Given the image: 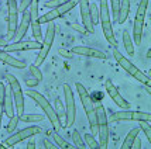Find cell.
Returning <instances> with one entry per match:
<instances>
[{"label":"cell","instance_id":"obj_7","mask_svg":"<svg viewBox=\"0 0 151 149\" xmlns=\"http://www.w3.org/2000/svg\"><path fill=\"white\" fill-rule=\"evenodd\" d=\"M4 76L7 79V83H9V87L12 90V94H13V100L14 104H16V113L19 115H21L24 113V94H23L19 79L12 73H6Z\"/></svg>","mask_w":151,"mask_h":149},{"label":"cell","instance_id":"obj_20","mask_svg":"<svg viewBox=\"0 0 151 149\" xmlns=\"http://www.w3.org/2000/svg\"><path fill=\"white\" fill-rule=\"evenodd\" d=\"M130 13V0H120V7H119V14H117V23L123 24Z\"/></svg>","mask_w":151,"mask_h":149},{"label":"cell","instance_id":"obj_16","mask_svg":"<svg viewBox=\"0 0 151 149\" xmlns=\"http://www.w3.org/2000/svg\"><path fill=\"white\" fill-rule=\"evenodd\" d=\"M81 6V17H82V26L86 28L89 34L95 33V26L91 19V11H89V0H79Z\"/></svg>","mask_w":151,"mask_h":149},{"label":"cell","instance_id":"obj_32","mask_svg":"<svg viewBox=\"0 0 151 149\" xmlns=\"http://www.w3.org/2000/svg\"><path fill=\"white\" fill-rule=\"evenodd\" d=\"M89 11H91V19H92L93 26L99 23V7L96 4H89Z\"/></svg>","mask_w":151,"mask_h":149},{"label":"cell","instance_id":"obj_27","mask_svg":"<svg viewBox=\"0 0 151 149\" xmlns=\"http://www.w3.org/2000/svg\"><path fill=\"white\" fill-rule=\"evenodd\" d=\"M83 141H85L86 143V148H92V149H99L100 148V145H99V142L95 139V136L92 135V134H83Z\"/></svg>","mask_w":151,"mask_h":149},{"label":"cell","instance_id":"obj_3","mask_svg":"<svg viewBox=\"0 0 151 149\" xmlns=\"http://www.w3.org/2000/svg\"><path fill=\"white\" fill-rule=\"evenodd\" d=\"M100 1V7H99V21L103 28V35H105L106 41L112 46H117V39L113 34L112 23H110V11H109V4L107 0H99Z\"/></svg>","mask_w":151,"mask_h":149},{"label":"cell","instance_id":"obj_1","mask_svg":"<svg viewBox=\"0 0 151 149\" xmlns=\"http://www.w3.org/2000/svg\"><path fill=\"white\" fill-rule=\"evenodd\" d=\"M76 90L79 93V97H81V101H82V106H83V110H85L86 117H88L92 135H98V120H96L95 104L92 101V97H91V94L88 93V90L83 87L82 83H76Z\"/></svg>","mask_w":151,"mask_h":149},{"label":"cell","instance_id":"obj_8","mask_svg":"<svg viewBox=\"0 0 151 149\" xmlns=\"http://www.w3.org/2000/svg\"><path fill=\"white\" fill-rule=\"evenodd\" d=\"M54 38H55V24L52 21L48 23V27H47V33H45V37H44V41L41 44V48L38 49V56L35 58L34 61V65L35 66H40L42 65V62L45 61L47 55L50 53V49L54 44Z\"/></svg>","mask_w":151,"mask_h":149},{"label":"cell","instance_id":"obj_35","mask_svg":"<svg viewBox=\"0 0 151 149\" xmlns=\"http://www.w3.org/2000/svg\"><path fill=\"white\" fill-rule=\"evenodd\" d=\"M66 1H69V0H50V1H45V3H44V6L50 7V9H57L58 6L64 4Z\"/></svg>","mask_w":151,"mask_h":149},{"label":"cell","instance_id":"obj_39","mask_svg":"<svg viewBox=\"0 0 151 149\" xmlns=\"http://www.w3.org/2000/svg\"><path fill=\"white\" fill-rule=\"evenodd\" d=\"M58 53L61 56H64V58H72V52L68 51V49H64V48H59Z\"/></svg>","mask_w":151,"mask_h":149},{"label":"cell","instance_id":"obj_21","mask_svg":"<svg viewBox=\"0 0 151 149\" xmlns=\"http://www.w3.org/2000/svg\"><path fill=\"white\" fill-rule=\"evenodd\" d=\"M55 113L58 115L59 124H61V128H66V115H65V110H64V106L61 103V100L57 98L55 100Z\"/></svg>","mask_w":151,"mask_h":149},{"label":"cell","instance_id":"obj_38","mask_svg":"<svg viewBox=\"0 0 151 149\" xmlns=\"http://www.w3.org/2000/svg\"><path fill=\"white\" fill-rule=\"evenodd\" d=\"M71 27H72V30H75V31H78V33H81V34H88L86 28L82 26V24H78V23H72V24H71Z\"/></svg>","mask_w":151,"mask_h":149},{"label":"cell","instance_id":"obj_28","mask_svg":"<svg viewBox=\"0 0 151 149\" xmlns=\"http://www.w3.org/2000/svg\"><path fill=\"white\" fill-rule=\"evenodd\" d=\"M71 136H72V141H73V143H75V148H81V149L86 148V143L83 142V138L79 134L78 130H73Z\"/></svg>","mask_w":151,"mask_h":149},{"label":"cell","instance_id":"obj_25","mask_svg":"<svg viewBox=\"0 0 151 149\" xmlns=\"http://www.w3.org/2000/svg\"><path fill=\"white\" fill-rule=\"evenodd\" d=\"M78 3H79V0H69V1H66V3H64V4L58 6L57 7V10H58L59 16H64V14H66L68 11H71Z\"/></svg>","mask_w":151,"mask_h":149},{"label":"cell","instance_id":"obj_41","mask_svg":"<svg viewBox=\"0 0 151 149\" xmlns=\"http://www.w3.org/2000/svg\"><path fill=\"white\" fill-rule=\"evenodd\" d=\"M138 148H141V141L138 139V136H136V138H134V141H133V143H132V148H130V149H138Z\"/></svg>","mask_w":151,"mask_h":149},{"label":"cell","instance_id":"obj_23","mask_svg":"<svg viewBox=\"0 0 151 149\" xmlns=\"http://www.w3.org/2000/svg\"><path fill=\"white\" fill-rule=\"evenodd\" d=\"M61 16H59L58 10L57 9H51L50 11H47L44 16H41V17H38V21L40 24H44V23H50V21H54V20L59 19Z\"/></svg>","mask_w":151,"mask_h":149},{"label":"cell","instance_id":"obj_10","mask_svg":"<svg viewBox=\"0 0 151 149\" xmlns=\"http://www.w3.org/2000/svg\"><path fill=\"white\" fill-rule=\"evenodd\" d=\"M64 97H65V115H66V128L72 127L76 117V106H75V98H73L72 87L69 84H64Z\"/></svg>","mask_w":151,"mask_h":149},{"label":"cell","instance_id":"obj_5","mask_svg":"<svg viewBox=\"0 0 151 149\" xmlns=\"http://www.w3.org/2000/svg\"><path fill=\"white\" fill-rule=\"evenodd\" d=\"M96 120H98V135H99V145L100 148H107L109 145V120L106 117V110L102 103H96L95 106Z\"/></svg>","mask_w":151,"mask_h":149},{"label":"cell","instance_id":"obj_14","mask_svg":"<svg viewBox=\"0 0 151 149\" xmlns=\"http://www.w3.org/2000/svg\"><path fill=\"white\" fill-rule=\"evenodd\" d=\"M41 44L40 41H17V42H12V44H6L3 46L4 52H20V51H34V49H40Z\"/></svg>","mask_w":151,"mask_h":149},{"label":"cell","instance_id":"obj_24","mask_svg":"<svg viewBox=\"0 0 151 149\" xmlns=\"http://www.w3.org/2000/svg\"><path fill=\"white\" fill-rule=\"evenodd\" d=\"M138 134H140V128H133V130L127 134L124 142H123V145H122L120 148H122V149H130V148H132L133 141H134V138H136V136H138Z\"/></svg>","mask_w":151,"mask_h":149},{"label":"cell","instance_id":"obj_15","mask_svg":"<svg viewBox=\"0 0 151 149\" xmlns=\"http://www.w3.org/2000/svg\"><path fill=\"white\" fill-rule=\"evenodd\" d=\"M105 87H106V91H107V94L110 96V98H112L114 103L117 104V107H120V108H123V110H127V108H130V103L129 101H126L124 98H123V96L119 93L117 87L113 84V82L110 80V79H106L105 82Z\"/></svg>","mask_w":151,"mask_h":149},{"label":"cell","instance_id":"obj_36","mask_svg":"<svg viewBox=\"0 0 151 149\" xmlns=\"http://www.w3.org/2000/svg\"><path fill=\"white\" fill-rule=\"evenodd\" d=\"M30 73H31L35 79H38L40 82L42 80V73H41V71L38 69V66H35L34 63L33 65H30Z\"/></svg>","mask_w":151,"mask_h":149},{"label":"cell","instance_id":"obj_17","mask_svg":"<svg viewBox=\"0 0 151 149\" xmlns=\"http://www.w3.org/2000/svg\"><path fill=\"white\" fill-rule=\"evenodd\" d=\"M72 53H76V55H81V56H89V58H96V59H106L105 52L99 51V49H95V48H91V46H83V45H79V46H73L71 49Z\"/></svg>","mask_w":151,"mask_h":149},{"label":"cell","instance_id":"obj_4","mask_svg":"<svg viewBox=\"0 0 151 149\" xmlns=\"http://www.w3.org/2000/svg\"><path fill=\"white\" fill-rule=\"evenodd\" d=\"M113 56H114V59L117 61L119 65L122 66V68H123V69H124L129 75H132L136 80H138L140 83H143L144 86H150V84H151L150 76H148V75H145L144 72H141L138 68H136V66L133 65L132 62L126 58V56H123V55H122V53H120L116 48L113 49Z\"/></svg>","mask_w":151,"mask_h":149},{"label":"cell","instance_id":"obj_44","mask_svg":"<svg viewBox=\"0 0 151 149\" xmlns=\"http://www.w3.org/2000/svg\"><path fill=\"white\" fill-rule=\"evenodd\" d=\"M7 44V39L3 38V37H0V46H4Z\"/></svg>","mask_w":151,"mask_h":149},{"label":"cell","instance_id":"obj_11","mask_svg":"<svg viewBox=\"0 0 151 149\" xmlns=\"http://www.w3.org/2000/svg\"><path fill=\"white\" fill-rule=\"evenodd\" d=\"M41 132V128L38 125H30L24 130H20L17 132H14L12 135H9L4 139V146H14L16 143L21 142V141H26L27 138H31L34 135H38Z\"/></svg>","mask_w":151,"mask_h":149},{"label":"cell","instance_id":"obj_43","mask_svg":"<svg viewBox=\"0 0 151 149\" xmlns=\"http://www.w3.org/2000/svg\"><path fill=\"white\" fill-rule=\"evenodd\" d=\"M27 148H28V149H34V148H37V146H35V142H34V141H30V142L27 143Z\"/></svg>","mask_w":151,"mask_h":149},{"label":"cell","instance_id":"obj_13","mask_svg":"<svg viewBox=\"0 0 151 149\" xmlns=\"http://www.w3.org/2000/svg\"><path fill=\"white\" fill-rule=\"evenodd\" d=\"M28 10H30V27L33 30V35L37 41H40L42 38V33H41V24L38 21V0H33Z\"/></svg>","mask_w":151,"mask_h":149},{"label":"cell","instance_id":"obj_6","mask_svg":"<svg viewBox=\"0 0 151 149\" xmlns=\"http://www.w3.org/2000/svg\"><path fill=\"white\" fill-rule=\"evenodd\" d=\"M148 9V0H140V4L137 7V13L133 24V39L136 42V45H141V39H143V27H144L145 13Z\"/></svg>","mask_w":151,"mask_h":149},{"label":"cell","instance_id":"obj_12","mask_svg":"<svg viewBox=\"0 0 151 149\" xmlns=\"http://www.w3.org/2000/svg\"><path fill=\"white\" fill-rule=\"evenodd\" d=\"M110 121H151V114L141 113V111H130L129 108L124 111L114 113L110 117Z\"/></svg>","mask_w":151,"mask_h":149},{"label":"cell","instance_id":"obj_2","mask_svg":"<svg viewBox=\"0 0 151 149\" xmlns=\"http://www.w3.org/2000/svg\"><path fill=\"white\" fill-rule=\"evenodd\" d=\"M27 96L33 98L34 101H35V104L45 113V115L48 117L50 123H51V125H52L54 131H55V132H59V131H61V124H59L58 115H57L55 110L52 108V106L50 104V101H48L41 93H38L37 90H27Z\"/></svg>","mask_w":151,"mask_h":149},{"label":"cell","instance_id":"obj_18","mask_svg":"<svg viewBox=\"0 0 151 149\" xmlns=\"http://www.w3.org/2000/svg\"><path fill=\"white\" fill-rule=\"evenodd\" d=\"M0 61L4 62L6 65L12 66V68H16V69H24L27 68V63L24 61H20V59L14 58L10 55V52H4L3 49H0Z\"/></svg>","mask_w":151,"mask_h":149},{"label":"cell","instance_id":"obj_40","mask_svg":"<svg viewBox=\"0 0 151 149\" xmlns=\"http://www.w3.org/2000/svg\"><path fill=\"white\" fill-rule=\"evenodd\" d=\"M38 83H40V80H38V79H35V78L26 79V84L28 86V87H34V86H37Z\"/></svg>","mask_w":151,"mask_h":149},{"label":"cell","instance_id":"obj_19","mask_svg":"<svg viewBox=\"0 0 151 149\" xmlns=\"http://www.w3.org/2000/svg\"><path fill=\"white\" fill-rule=\"evenodd\" d=\"M3 111L9 118L13 117L14 113V100H13V94L10 87H4V104H3Z\"/></svg>","mask_w":151,"mask_h":149},{"label":"cell","instance_id":"obj_22","mask_svg":"<svg viewBox=\"0 0 151 149\" xmlns=\"http://www.w3.org/2000/svg\"><path fill=\"white\" fill-rule=\"evenodd\" d=\"M123 44H124V48L129 53V56H134V44H133V38L129 34V31L123 33Z\"/></svg>","mask_w":151,"mask_h":149},{"label":"cell","instance_id":"obj_37","mask_svg":"<svg viewBox=\"0 0 151 149\" xmlns=\"http://www.w3.org/2000/svg\"><path fill=\"white\" fill-rule=\"evenodd\" d=\"M33 3V0H21L20 1V4H19V13L21 11V13H24L27 9L30 7V4Z\"/></svg>","mask_w":151,"mask_h":149},{"label":"cell","instance_id":"obj_30","mask_svg":"<svg viewBox=\"0 0 151 149\" xmlns=\"http://www.w3.org/2000/svg\"><path fill=\"white\" fill-rule=\"evenodd\" d=\"M19 121H20V115L16 113L13 117H10V121H9V125H7V132L9 134H13L16 128H17V125H19Z\"/></svg>","mask_w":151,"mask_h":149},{"label":"cell","instance_id":"obj_33","mask_svg":"<svg viewBox=\"0 0 151 149\" xmlns=\"http://www.w3.org/2000/svg\"><path fill=\"white\" fill-rule=\"evenodd\" d=\"M4 83H0V127H1V118H3V104H4Z\"/></svg>","mask_w":151,"mask_h":149},{"label":"cell","instance_id":"obj_34","mask_svg":"<svg viewBox=\"0 0 151 149\" xmlns=\"http://www.w3.org/2000/svg\"><path fill=\"white\" fill-rule=\"evenodd\" d=\"M110 4H112V13H113V19L117 23V14H119V7H120V0H110Z\"/></svg>","mask_w":151,"mask_h":149},{"label":"cell","instance_id":"obj_31","mask_svg":"<svg viewBox=\"0 0 151 149\" xmlns=\"http://www.w3.org/2000/svg\"><path fill=\"white\" fill-rule=\"evenodd\" d=\"M140 123V130L144 132L145 138L148 139V142H151V127H150V123L147 121H138Z\"/></svg>","mask_w":151,"mask_h":149},{"label":"cell","instance_id":"obj_26","mask_svg":"<svg viewBox=\"0 0 151 149\" xmlns=\"http://www.w3.org/2000/svg\"><path fill=\"white\" fill-rule=\"evenodd\" d=\"M44 120V115L42 114H21L20 115V121H24V123H38V121H42Z\"/></svg>","mask_w":151,"mask_h":149},{"label":"cell","instance_id":"obj_9","mask_svg":"<svg viewBox=\"0 0 151 149\" xmlns=\"http://www.w3.org/2000/svg\"><path fill=\"white\" fill-rule=\"evenodd\" d=\"M7 35L6 39H12L19 26V4L17 0H7Z\"/></svg>","mask_w":151,"mask_h":149},{"label":"cell","instance_id":"obj_42","mask_svg":"<svg viewBox=\"0 0 151 149\" xmlns=\"http://www.w3.org/2000/svg\"><path fill=\"white\" fill-rule=\"evenodd\" d=\"M44 145H45V148H48V149H55V148H58V146H55L52 142H50L48 139H44Z\"/></svg>","mask_w":151,"mask_h":149},{"label":"cell","instance_id":"obj_29","mask_svg":"<svg viewBox=\"0 0 151 149\" xmlns=\"http://www.w3.org/2000/svg\"><path fill=\"white\" fill-rule=\"evenodd\" d=\"M52 138H54V141H55V143H57V146H58V148H64V149L75 148V146H72V145H71L69 142H66L62 136H59L58 132H54V134H52Z\"/></svg>","mask_w":151,"mask_h":149}]
</instances>
